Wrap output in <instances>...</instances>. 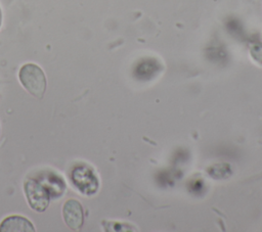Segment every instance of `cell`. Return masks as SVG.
Wrapping results in <instances>:
<instances>
[{
    "label": "cell",
    "instance_id": "obj_5",
    "mask_svg": "<svg viewBox=\"0 0 262 232\" xmlns=\"http://www.w3.org/2000/svg\"><path fill=\"white\" fill-rule=\"evenodd\" d=\"M34 225L25 217L9 216L0 223V232H33Z\"/></svg>",
    "mask_w": 262,
    "mask_h": 232
},
{
    "label": "cell",
    "instance_id": "obj_6",
    "mask_svg": "<svg viewBox=\"0 0 262 232\" xmlns=\"http://www.w3.org/2000/svg\"><path fill=\"white\" fill-rule=\"evenodd\" d=\"M250 52H251V55L254 58V60H256L257 62L262 64V44L258 43V44L252 45Z\"/></svg>",
    "mask_w": 262,
    "mask_h": 232
},
{
    "label": "cell",
    "instance_id": "obj_7",
    "mask_svg": "<svg viewBox=\"0 0 262 232\" xmlns=\"http://www.w3.org/2000/svg\"><path fill=\"white\" fill-rule=\"evenodd\" d=\"M1 25H2V10L0 7V28H1Z\"/></svg>",
    "mask_w": 262,
    "mask_h": 232
},
{
    "label": "cell",
    "instance_id": "obj_2",
    "mask_svg": "<svg viewBox=\"0 0 262 232\" xmlns=\"http://www.w3.org/2000/svg\"><path fill=\"white\" fill-rule=\"evenodd\" d=\"M24 190L30 207L38 213L44 212L50 202V193L46 187L36 179H28L24 183Z\"/></svg>",
    "mask_w": 262,
    "mask_h": 232
},
{
    "label": "cell",
    "instance_id": "obj_1",
    "mask_svg": "<svg viewBox=\"0 0 262 232\" xmlns=\"http://www.w3.org/2000/svg\"><path fill=\"white\" fill-rule=\"evenodd\" d=\"M18 80L32 96L37 98L44 96L47 81L43 69L38 64L29 62L21 65L18 71Z\"/></svg>",
    "mask_w": 262,
    "mask_h": 232
},
{
    "label": "cell",
    "instance_id": "obj_4",
    "mask_svg": "<svg viewBox=\"0 0 262 232\" xmlns=\"http://www.w3.org/2000/svg\"><path fill=\"white\" fill-rule=\"evenodd\" d=\"M62 218L71 230H79L84 223L82 204L76 199H69L62 205Z\"/></svg>",
    "mask_w": 262,
    "mask_h": 232
},
{
    "label": "cell",
    "instance_id": "obj_3",
    "mask_svg": "<svg viewBox=\"0 0 262 232\" xmlns=\"http://www.w3.org/2000/svg\"><path fill=\"white\" fill-rule=\"evenodd\" d=\"M72 181L76 188L85 195L94 194L99 186L96 175L86 166H79L73 170Z\"/></svg>",
    "mask_w": 262,
    "mask_h": 232
}]
</instances>
